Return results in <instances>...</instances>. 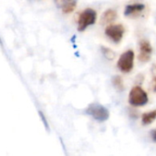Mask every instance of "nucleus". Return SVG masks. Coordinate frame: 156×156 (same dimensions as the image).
<instances>
[{
    "instance_id": "nucleus-9",
    "label": "nucleus",
    "mask_w": 156,
    "mask_h": 156,
    "mask_svg": "<svg viewBox=\"0 0 156 156\" xmlns=\"http://www.w3.org/2000/svg\"><path fill=\"white\" fill-rule=\"evenodd\" d=\"M117 17V12L114 9H108L106 10L101 17V25H108L110 23H112V21H114Z\"/></svg>"
},
{
    "instance_id": "nucleus-12",
    "label": "nucleus",
    "mask_w": 156,
    "mask_h": 156,
    "mask_svg": "<svg viewBox=\"0 0 156 156\" xmlns=\"http://www.w3.org/2000/svg\"><path fill=\"white\" fill-rule=\"evenodd\" d=\"M101 51H102V53H103L104 57H105L106 58H108L109 60H112V59H113V58H114V57H115V54H114V52H113L112 49L108 48L102 47V48H101Z\"/></svg>"
},
{
    "instance_id": "nucleus-8",
    "label": "nucleus",
    "mask_w": 156,
    "mask_h": 156,
    "mask_svg": "<svg viewBox=\"0 0 156 156\" xmlns=\"http://www.w3.org/2000/svg\"><path fill=\"white\" fill-rule=\"evenodd\" d=\"M144 4H133V5H128L125 7L124 10V15L126 16H134L139 15L141 12L144 11Z\"/></svg>"
},
{
    "instance_id": "nucleus-14",
    "label": "nucleus",
    "mask_w": 156,
    "mask_h": 156,
    "mask_svg": "<svg viewBox=\"0 0 156 156\" xmlns=\"http://www.w3.org/2000/svg\"><path fill=\"white\" fill-rule=\"evenodd\" d=\"M154 90L156 91V80H155V81H154Z\"/></svg>"
},
{
    "instance_id": "nucleus-7",
    "label": "nucleus",
    "mask_w": 156,
    "mask_h": 156,
    "mask_svg": "<svg viewBox=\"0 0 156 156\" xmlns=\"http://www.w3.org/2000/svg\"><path fill=\"white\" fill-rule=\"evenodd\" d=\"M54 3L66 14L72 12L77 5V0H54Z\"/></svg>"
},
{
    "instance_id": "nucleus-2",
    "label": "nucleus",
    "mask_w": 156,
    "mask_h": 156,
    "mask_svg": "<svg viewBox=\"0 0 156 156\" xmlns=\"http://www.w3.org/2000/svg\"><path fill=\"white\" fill-rule=\"evenodd\" d=\"M97 19V13L92 8L85 9L79 16L78 21V30L84 31L88 27L93 25Z\"/></svg>"
},
{
    "instance_id": "nucleus-10",
    "label": "nucleus",
    "mask_w": 156,
    "mask_h": 156,
    "mask_svg": "<svg viewBox=\"0 0 156 156\" xmlns=\"http://www.w3.org/2000/svg\"><path fill=\"white\" fill-rule=\"evenodd\" d=\"M156 119V110L149 112H145L143 114L142 116V122L144 125H148L151 124L153 122H154Z\"/></svg>"
},
{
    "instance_id": "nucleus-6",
    "label": "nucleus",
    "mask_w": 156,
    "mask_h": 156,
    "mask_svg": "<svg viewBox=\"0 0 156 156\" xmlns=\"http://www.w3.org/2000/svg\"><path fill=\"white\" fill-rule=\"evenodd\" d=\"M153 51V48L151 43L148 40H142L140 42V54H139V60L142 62H147L151 58V54Z\"/></svg>"
},
{
    "instance_id": "nucleus-4",
    "label": "nucleus",
    "mask_w": 156,
    "mask_h": 156,
    "mask_svg": "<svg viewBox=\"0 0 156 156\" xmlns=\"http://www.w3.org/2000/svg\"><path fill=\"white\" fill-rule=\"evenodd\" d=\"M133 61H134V52L133 50L125 51L119 58L117 62V66L119 69L124 73L131 72L133 69Z\"/></svg>"
},
{
    "instance_id": "nucleus-5",
    "label": "nucleus",
    "mask_w": 156,
    "mask_h": 156,
    "mask_svg": "<svg viewBox=\"0 0 156 156\" xmlns=\"http://www.w3.org/2000/svg\"><path fill=\"white\" fill-rule=\"evenodd\" d=\"M124 32H125V28L121 24L109 25L105 29L106 36L115 43H119L122 40Z\"/></svg>"
},
{
    "instance_id": "nucleus-11",
    "label": "nucleus",
    "mask_w": 156,
    "mask_h": 156,
    "mask_svg": "<svg viewBox=\"0 0 156 156\" xmlns=\"http://www.w3.org/2000/svg\"><path fill=\"white\" fill-rule=\"evenodd\" d=\"M112 84L115 87V89L119 91H122L124 90V84H123V80L121 76H114L112 79Z\"/></svg>"
},
{
    "instance_id": "nucleus-3",
    "label": "nucleus",
    "mask_w": 156,
    "mask_h": 156,
    "mask_svg": "<svg viewBox=\"0 0 156 156\" xmlns=\"http://www.w3.org/2000/svg\"><path fill=\"white\" fill-rule=\"evenodd\" d=\"M86 113L91 116L94 120L98 122H105L110 117V112L107 108L99 104V103H92L90 104L87 110Z\"/></svg>"
},
{
    "instance_id": "nucleus-1",
    "label": "nucleus",
    "mask_w": 156,
    "mask_h": 156,
    "mask_svg": "<svg viewBox=\"0 0 156 156\" xmlns=\"http://www.w3.org/2000/svg\"><path fill=\"white\" fill-rule=\"evenodd\" d=\"M148 102L147 93L140 86H135L132 89L129 94V103L134 107L144 106Z\"/></svg>"
},
{
    "instance_id": "nucleus-13",
    "label": "nucleus",
    "mask_w": 156,
    "mask_h": 156,
    "mask_svg": "<svg viewBox=\"0 0 156 156\" xmlns=\"http://www.w3.org/2000/svg\"><path fill=\"white\" fill-rule=\"evenodd\" d=\"M151 136H152V139L156 142V130H153L152 132H151Z\"/></svg>"
},
{
    "instance_id": "nucleus-15",
    "label": "nucleus",
    "mask_w": 156,
    "mask_h": 156,
    "mask_svg": "<svg viewBox=\"0 0 156 156\" xmlns=\"http://www.w3.org/2000/svg\"><path fill=\"white\" fill-rule=\"evenodd\" d=\"M0 43H1V39H0Z\"/></svg>"
}]
</instances>
